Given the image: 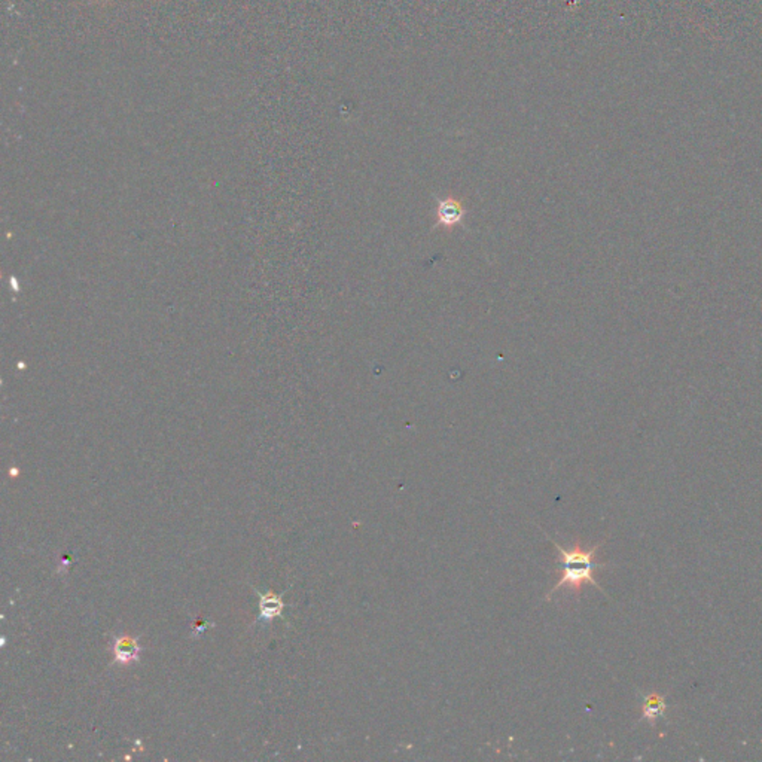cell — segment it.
Listing matches in <instances>:
<instances>
[{
  "label": "cell",
  "mask_w": 762,
  "mask_h": 762,
  "mask_svg": "<svg viewBox=\"0 0 762 762\" xmlns=\"http://www.w3.org/2000/svg\"><path fill=\"white\" fill-rule=\"evenodd\" d=\"M113 652H115V661L118 663L127 664L131 661H138L140 645L135 638H131V636H122V638L115 639Z\"/></svg>",
  "instance_id": "3"
},
{
  "label": "cell",
  "mask_w": 762,
  "mask_h": 762,
  "mask_svg": "<svg viewBox=\"0 0 762 762\" xmlns=\"http://www.w3.org/2000/svg\"><path fill=\"white\" fill-rule=\"evenodd\" d=\"M545 534H547V538L552 542V545L557 548V551H559V555H560L559 566H557V571H559L560 573V579L559 583L552 587V589L547 594V597H545V600H550L555 591H559L562 588H571L576 596H579L583 593V588L585 584H589L596 587L597 589L603 591V588L597 584L594 578L597 569H605L609 566L608 563H600L596 559L597 551L603 545V542L594 545V547L591 548H584L581 539H575L572 548H564L562 547V545L557 543L548 533ZM603 593H605V591H603Z\"/></svg>",
  "instance_id": "1"
},
{
  "label": "cell",
  "mask_w": 762,
  "mask_h": 762,
  "mask_svg": "<svg viewBox=\"0 0 762 762\" xmlns=\"http://www.w3.org/2000/svg\"><path fill=\"white\" fill-rule=\"evenodd\" d=\"M284 603L281 596H277L274 593L259 594V620L261 621H271L277 617H283Z\"/></svg>",
  "instance_id": "5"
},
{
  "label": "cell",
  "mask_w": 762,
  "mask_h": 762,
  "mask_svg": "<svg viewBox=\"0 0 762 762\" xmlns=\"http://www.w3.org/2000/svg\"><path fill=\"white\" fill-rule=\"evenodd\" d=\"M666 710H667V703L664 696H661V694L658 692H651L650 696H646L643 700L642 719L654 725L659 718H663Z\"/></svg>",
  "instance_id": "4"
},
{
  "label": "cell",
  "mask_w": 762,
  "mask_h": 762,
  "mask_svg": "<svg viewBox=\"0 0 762 762\" xmlns=\"http://www.w3.org/2000/svg\"><path fill=\"white\" fill-rule=\"evenodd\" d=\"M466 214H468V210L464 209L462 201L453 197L438 200L435 226H444V228L451 230L463 222Z\"/></svg>",
  "instance_id": "2"
}]
</instances>
